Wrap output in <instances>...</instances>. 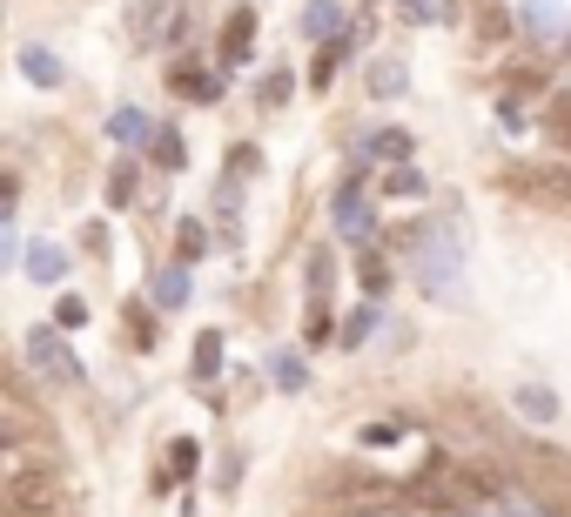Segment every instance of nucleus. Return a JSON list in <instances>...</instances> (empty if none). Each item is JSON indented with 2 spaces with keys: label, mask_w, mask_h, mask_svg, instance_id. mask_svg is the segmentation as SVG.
Here are the masks:
<instances>
[{
  "label": "nucleus",
  "mask_w": 571,
  "mask_h": 517,
  "mask_svg": "<svg viewBox=\"0 0 571 517\" xmlns=\"http://www.w3.org/2000/svg\"><path fill=\"white\" fill-rule=\"evenodd\" d=\"M54 316H61V329H81V323H88V303H81V296H61Z\"/></svg>",
  "instance_id": "nucleus-29"
},
{
  "label": "nucleus",
  "mask_w": 571,
  "mask_h": 517,
  "mask_svg": "<svg viewBox=\"0 0 571 517\" xmlns=\"http://www.w3.org/2000/svg\"><path fill=\"white\" fill-rule=\"evenodd\" d=\"M135 189H141V161H135V155H121V161L108 168V209H128V202H135Z\"/></svg>",
  "instance_id": "nucleus-15"
},
{
  "label": "nucleus",
  "mask_w": 571,
  "mask_h": 517,
  "mask_svg": "<svg viewBox=\"0 0 571 517\" xmlns=\"http://www.w3.org/2000/svg\"><path fill=\"white\" fill-rule=\"evenodd\" d=\"M148 303H155L161 316H169V309H182V303H189V263H182V255H176V263H169V270H155V283H148Z\"/></svg>",
  "instance_id": "nucleus-9"
},
{
  "label": "nucleus",
  "mask_w": 571,
  "mask_h": 517,
  "mask_svg": "<svg viewBox=\"0 0 571 517\" xmlns=\"http://www.w3.org/2000/svg\"><path fill=\"white\" fill-rule=\"evenodd\" d=\"M357 155L370 161H411V135H403V128H383V135H370V141H357Z\"/></svg>",
  "instance_id": "nucleus-16"
},
{
  "label": "nucleus",
  "mask_w": 571,
  "mask_h": 517,
  "mask_svg": "<svg viewBox=\"0 0 571 517\" xmlns=\"http://www.w3.org/2000/svg\"><path fill=\"white\" fill-rule=\"evenodd\" d=\"M269 377H276V390H309V370H303V357L296 350H269Z\"/></svg>",
  "instance_id": "nucleus-17"
},
{
  "label": "nucleus",
  "mask_w": 571,
  "mask_h": 517,
  "mask_svg": "<svg viewBox=\"0 0 571 517\" xmlns=\"http://www.w3.org/2000/svg\"><path fill=\"white\" fill-rule=\"evenodd\" d=\"M169 95H176V102H195V108H215V102L229 95V67L182 61V67H169Z\"/></svg>",
  "instance_id": "nucleus-4"
},
{
  "label": "nucleus",
  "mask_w": 571,
  "mask_h": 517,
  "mask_svg": "<svg viewBox=\"0 0 571 517\" xmlns=\"http://www.w3.org/2000/svg\"><path fill=\"white\" fill-rule=\"evenodd\" d=\"M417 255V289L437 303H464V229L457 222H417L396 235Z\"/></svg>",
  "instance_id": "nucleus-1"
},
{
  "label": "nucleus",
  "mask_w": 571,
  "mask_h": 517,
  "mask_svg": "<svg viewBox=\"0 0 571 517\" xmlns=\"http://www.w3.org/2000/svg\"><path fill=\"white\" fill-rule=\"evenodd\" d=\"M250 48H256V8H235V14L222 21V48H215V61L235 74V67H250Z\"/></svg>",
  "instance_id": "nucleus-6"
},
{
  "label": "nucleus",
  "mask_w": 571,
  "mask_h": 517,
  "mask_svg": "<svg viewBox=\"0 0 571 517\" xmlns=\"http://www.w3.org/2000/svg\"><path fill=\"white\" fill-rule=\"evenodd\" d=\"M176 8H182V0H135V8H128V41H135V48H161Z\"/></svg>",
  "instance_id": "nucleus-5"
},
{
  "label": "nucleus",
  "mask_w": 571,
  "mask_h": 517,
  "mask_svg": "<svg viewBox=\"0 0 571 517\" xmlns=\"http://www.w3.org/2000/svg\"><path fill=\"white\" fill-rule=\"evenodd\" d=\"M330 222H337L343 242L370 249V235H377V209H370V161H363V155L343 168V182H337V196H330Z\"/></svg>",
  "instance_id": "nucleus-2"
},
{
  "label": "nucleus",
  "mask_w": 571,
  "mask_h": 517,
  "mask_svg": "<svg viewBox=\"0 0 571 517\" xmlns=\"http://www.w3.org/2000/svg\"><path fill=\"white\" fill-rule=\"evenodd\" d=\"M176 255H182V263H202V255H209V229L202 222H176Z\"/></svg>",
  "instance_id": "nucleus-22"
},
{
  "label": "nucleus",
  "mask_w": 571,
  "mask_h": 517,
  "mask_svg": "<svg viewBox=\"0 0 571 517\" xmlns=\"http://www.w3.org/2000/svg\"><path fill=\"white\" fill-rule=\"evenodd\" d=\"M551 135L571 148V102H551Z\"/></svg>",
  "instance_id": "nucleus-32"
},
{
  "label": "nucleus",
  "mask_w": 571,
  "mask_h": 517,
  "mask_svg": "<svg viewBox=\"0 0 571 517\" xmlns=\"http://www.w3.org/2000/svg\"><path fill=\"white\" fill-rule=\"evenodd\" d=\"M128 336H135V350H155V342H161L155 303H128Z\"/></svg>",
  "instance_id": "nucleus-19"
},
{
  "label": "nucleus",
  "mask_w": 571,
  "mask_h": 517,
  "mask_svg": "<svg viewBox=\"0 0 571 517\" xmlns=\"http://www.w3.org/2000/svg\"><path fill=\"white\" fill-rule=\"evenodd\" d=\"M195 464H202L195 437H176V451H169V471H176V477H195Z\"/></svg>",
  "instance_id": "nucleus-26"
},
{
  "label": "nucleus",
  "mask_w": 571,
  "mask_h": 517,
  "mask_svg": "<svg viewBox=\"0 0 571 517\" xmlns=\"http://www.w3.org/2000/svg\"><path fill=\"white\" fill-rule=\"evenodd\" d=\"M511 28H505V14L498 8H484V21H477V41H505Z\"/></svg>",
  "instance_id": "nucleus-30"
},
{
  "label": "nucleus",
  "mask_w": 571,
  "mask_h": 517,
  "mask_svg": "<svg viewBox=\"0 0 571 517\" xmlns=\"http://www.w3.org/2000/svg\"><path fill=\"white\" fill-rule=\"evenodd\" d=\"M518 410H525L531 423H551V416H558V397H551L544 383H525V390H518Z\"/></svg>",
  "instance_id": "nucleus-21"
},
{
  "label": "nucleus",
  "mask_w": 571,
  "mask_h": 517,
  "mask_svg": "<svg viewBox=\"0 0 571 517\" xmlns=\"http://www.w3.org/2000/svg\"><path fill=\"white\" fill-rule=\"evenodd\" d=\"M148 161L161 168V176H182V168H189V148H182V128H176V122H155V135H148Z\"/></svg>",
  "instance_id": "nucleus-8"
},
{
  "label": "nucleus",
  "mask_w": 571,
  "mask_h": 517,
  "mask_svg": "<svg viewBox=\"0 0 571 517\" xmlns=\"http://www.w3.org/2000/svg\"><path fill=\"white\" fill-rule=\"evenodd\" d=\"M289 88H296V81H289L283 67H269V74L256 81V102H263V108H283V102H289Z\"/></svg>",
  "instance_id": "nucleus-24"
},
{
  "label": "nucleus",
  "mask_w": 571,
  "mask_h": 517,
  "mask_svg": "<svg viewBox=\"0 0 571 517\" xmlns=\"http://www.w3.org/2000/svg\"><path fill=\"white\" fill-rule=\"evenodd\" d=\"M296 28H303L316 48H322V41H343V34H350V14H343V0H309Z\"/></svg>",
  "instance_id": "nucleus-7"
},
{
  "label": "nucleus",
  "mask_w": 571,
  "mask_h": 517,
  "mask_svg": "<svg viewBox=\"0 0 571 517\" xmlns=\"http://www.w3.org/2000/svg\"><path fill=\"white\" fill-rule=\"evenodd\" d=\"M21 67H28L34 88H61V81H67L61 54H54V48H41V41H28V48H21Z\"/></svg>",
  "instance_id": "nucleus-10"
},
{
  "label": "nucleus",
  "mask_w": 571,
  "mask_h": 517,
  "mask_svg": "<svg viewBox=\"0 0 571 517\" xmlns=\"http://www.w3.org/2000/svg\"><path fill=\"white\" fill-rule=\"evenodd\" d=\"M322 342H343V336H337V316H330V309L309 303V316H303V350H322Z\"/></svg>",
  "instance_id": "nucleus-18"
},
{
  "label": "nucleus",
  "mask_w": 571,
  "mask_h": 517,
  "mask_svg": "<svg viewBox=\"0 0 571 517\" xmlns=\"http://www.w3.org/2000/svg\"><path fill=\"white\" fill-rule=\"evenodd\" d=\"M444 517H498V510H484V504H451Z\"/></svg>",
  "instance_id": "nucleus-33"
},
{
  "label": "nucleus",
  "mask_w": 571,
  "mask_h": 517,
  "mask_svg": "<svg viewBox=\"0 0 571 517\" xmlns=\"http://www.w3.org/2000/svg\"><path fill=\"white\" fill-rule=\"evenodd\" d=\"M21 350H28V370H34L47 390H81V383H88L81 357L67 350V336H54V329H28V336H21Z\"/></svg>",
  "instance_id": "nucleus-3"
},
{
  "label": "nucleus",
  "mask_w": 571,
  "mask_h": 517,
  "mask_svg": "<svg viewBox=\"0 0 571 517\" xmlns=\"http://www.w3.org/2000/svg\"><path fill=\"white\" fill-rule=\"evenodd\" d=\"M370 95H383V102L403 95V67H396V61H377V67H370Z\"/></svg>",
  "instance_id": "nucleus-25"
},
{
  "label": "nucleus",
  "mask_w": 571,
  "mask_h": 517,
  "mask_svg": "<svg viewBox=\"0 0 571 517\" xmlns=\"http://www.w3.org/2000/svg\"><path fill=\"white\" fill-rule=\"evenodd\" d=\"M222 370V329H202L195 336V383H209Z\"/></svg>",
  "instance_id": "nucleus-20"
},
{
  "label": "nucleus",
  "mask_w": 571,
  "mask_h": 517,
  "mask_svg": "<svg viewBox=\"0 0 571 517\" xmlns=\"http://www.w3.org/2000/svg\"><path fill=\"white\" fill-rule=\"evenodd\" d=\"M357 444H370V451H383V444H396V423H363V437Z\"/></svg>",
  "instance_id": "nucleus-31"
},
{
  "label": "nucleus",
  "mask_w": 571,
  "mask_h": 517,
  "mask_svg": "<svg viewBox=\"0 0 571 517\" xmlns=\"http://www.w3.org/2000/svg\"><path fill=\"white\" fill-rule=\"evenodd\" d=\"M357 289H363L370 303H383V296H390V263H383L377 249H357Z\"/></svg>",
  "instance_id": "nucleus-13"
},
{
  "label": "nucleus",
  "mask_w": 571,
  "mask_h": 517,
  "mask_svg": "<svg viewBox=\"0 0 571 517\" xmlns=\"http://www.w3.org/2000/svg\"><path fill=\"white\" fill-rule=\"evenodd\" d=\"M21 263H28V276H34L41 289H54V283L67 276V255H61L54 242H28V255H21Z\"/></svg>",
  "instance_id": "nucleus-11"
},
{
  "label": "nucleus",
  "mask_w": 571,
  "mask_h": 517,
  "mask_svg": "<svg viewBox=\"0 0 571 517\" xmlns=\"http://www.w3.org/2000/svg\"><path fill=\"white\" fill-rule=\"evenodd\" d=\"M377 336V303H363L350 323H343V350H363V342Z\"/></svg>",
  "instance_id": "nucleus-23"
},
{
  "label": "nucleus",
  "mask_w": 571,
  "mask_h": 517,
  "mask_svg": "<svg viewBox=\"0 0 571 517\" xmlns=\"http://www.w3.org/2000/svg\"><path fill=\"white\" fill-rule=\"evenodd\" d=\"M363 8H377V0H363Z\"/></svg>",
  "instance_id": "nucleus-34"
},
{
  "label": "nucleus",
  "mask_w": 571,
  "mask_h": 517,
  "mask_svg": "<svg viewBox=\"0 0 571 517\" xmlns=\"http://www.w3.org/2000/svg\"><path fill=\"white\" fill-rule=\"evenodd\" d=\"M330 276H337V263H330V249H309V289L322 296V289H330Z\"/></svg>",
  "instance_id": "nucleus-28"
},
{
  "label": "nucleus",
  "mask_w": 571,
  "mask_h": 517,
  "mask_svg": "<svg viewBox=\"0 0 571 517\" xmlns=\"http://www.w3.org/2000/svg\"><path fill=\"white\" fill-rule=\"evenodd\" d=\"M108 135H115L121 148H148V135H155V122H148V115H141V108L128 102V108H115V115H108Z\"/></svg>",
  "instance_id": "nucleus-12"
},
{
  "label": "nucleus",
  "mask_w": 571,
  "mask_h": 517,
  "mask_svg": "<svg viewBox=\"0 0 571 517\" xmlns=\"http://www.w3.org/2000/svg\"><path fill=\"white\" fill-rule=\"evenodd\" d=\"M256 161H263V155H256L250 141H235V148H229V176H235V182H250V176H256Z\"/></svg>",
  "instance_id": "nucleus-27"
},
{
  "label": "nucleus",
  "mask_w": 571,
  "mask_h": 517,
  "mask_svg": "<svg viewBox=\"0 0 571 517\" xmlns=\"http://www.w3.org/2000/svg\"><path fill=\"white\" fill-rule=\"evenodd\" d=\"M383 196H396V202H417V196H431V182H424V168H411V161H396L390 176L377 182Z\"/></svg>",
  "instance_id": "nucleus-14"
}]
</instances>
